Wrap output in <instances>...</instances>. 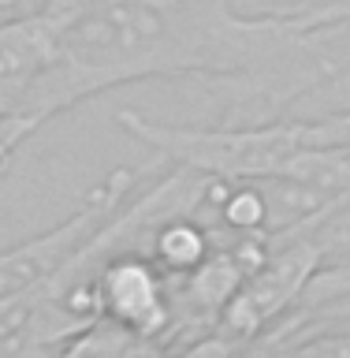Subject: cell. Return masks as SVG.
Masks as SVG:
<instances>
[{"label": "cell", "instance_id": "6da1fadb", "mask_svg": "<svg viewBox=\"0 0 350 358\" xmlns=\"http://www.w3.org/2000/svg\"><path fill=\"white\" fill-rule=\"evenodd\" d=\"M145 78H201L224 123L276 120L328 83L298 11L242 15L231 0H89L64 30L56 112Z\"/></svg>", "mask_w": 350, "mask_h": 358}, {"label": "cell", "instance_id": "7a4b0ae2", "mask_svg": "<svg viewBox=\"0 0 350 358\" xmlns=\"http://www.w3.org/2000/svg\"><path fill=\"white\" fill-rule=\"evenodd\" d=\"M168 164L172 161H164V157L153 153L150 164L116 168V172H108L94 190H89L86 201L71 213V217H64L56 228L4 250L0 254V299L22 295V291L41 287V284H49L56 273H64V268L94 243V235L138 194L142 179L164 172Z\"/></svg>", "mask_w": 350, "mask_h": 358}, {"label": "cell", "instance_id": "3957f363", "mask_svg": "<svg viewBox=\"0 0 350 358\" xmlns=\"http://www.w3.org/2000/svg\"><path fill=\"white\" fill-rule=\"evenodd\" d=\"M94 302L97 317L123 324L153 347H168V332H172L168 276L145 250L108 254L94 273Z\"/></svg>", "mask_w": 350, "mask_h": 358}, {"label": "cell", "instance_id": "277c9868", "mask_svg": "<svg viewBox=\"0 0 350 358\" xmlns=\"http://www.w3.org/2000/svg\"><path fill=\"white\" fill-rule=\"evenodd\" d=\"M217 228L201 217H190V213H179V217L161 220L145 239V254L161 265L164 276H183L190 268H198L217 246Z\"/></svg>", "mask_w": 350, "mask_h": 358}, {"label": "cell", "instance_id": "5b68a950", "mask_svg": "<svg viewBox=\"0 0 350 358\" xmlns=\"http://www.w3.org/2000/svg\"><path fill=\"white\" fill-rule=\"evenodd\" d=\"M306 41L328 78L350 75V0H332L317 8H298Z\"/></svg>", "mask_w": 350, "mask_h": 358}, {"label": "cell", "instance_id": "8992f818", "mask_svg": "<svg viewBox=\"0 0 350 358\" xmlns=\"http://www.w3.org/2000/svg\"><path fill=\"white\" fill-rule=\"evenodd\" d=\"M295 351H309V355H350V332L332 329V332H313L309 340H302Z\"/></svg>", "mask_w": 350, "mask_h": 358}]
</instances>
